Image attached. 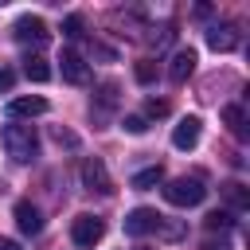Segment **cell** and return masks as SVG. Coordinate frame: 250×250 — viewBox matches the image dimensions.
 Masks as SVG:
<instances>
[{"label": "cell", "instance_id": "cell-1", "mask_svg": "<svg viewBox=\"0 0 250 250\" xmlns=\"http://www.w3.org/2000/svg\"><path fill=\"white\" fill-rule=\"evenodd\" d=\"M0 141H4V148H8V156H12L16 164L35 160V152H39V137H35L31 125H16V121H12V125H4Z\"/></svg>", "mask_w": 250, "mask_h": 250}, {"label": "cell", "instance_id": "cell-2", "mask_svg": "<svg viewBox=\"0 0 250 250\" xmlns=\"http://www.w3.org/2000/svg\"><path fill=\"white\" fill-rule=\"evenodd\" d=\"M203 195H207V188H203L199 180H188V176L164 184V199H168L172 207H195V203H203Z\"/></svg>", "mask_w": 250, "mask_h": 250}, {"label": "cell", "instance_id": "cell-3", "mask_svg": "<svg viewBox=\"0 0 250 250\" xmlns=\"http://www.w3.org/2000/svg\"><path fill=\"white\" fill-rule=\"evenodd\" d=\"M102 234H105V223L98 219V215H78L74 223H70V238H74V246H98L102 242Z\"/></svg>", "mask_w": 250, "mask_h": 250}, {"label": "cell", "instance_id": "cell-4", "mask_svg": "<svg viewBox=\"0 0 250 250\" xmlns=\"http://www.w3.org/2000/svg\"><path fill=\"white\" fill-rule=\"evenodd\" d=\"M82 188L86 191H98V195H109L113 191V180H109V172H105V164L98 156H86L82 160Z\"/></svg>", "mask_w": 250, "mask_h": 250}, {"label": "cell", "instance_id": "cell-5", "mask_svg": "<svg viewBox=\"0 0 250 250\" xmlns=\"http://www.w3.org/2000/svg\"><path fill=\"white\" fill-rule=\"evenodd\" d=\"M12 35H16L20 43H31V47H43V43L51 39V31H47V23H43L39 16H20L16 27H12Z\"/></svg>", "mask_w": 250, "mask_h": 250}, {"label": "cell", "instance_id": "cell-6", "mask_svg": "<svg viewBox=\"0 0 250 250\" xmlns=\"http://www.w3.org/2000/svg\"><path fill=\"white\" fill-rule=\"evenodd\" d=\"M160 219H164V215H156L152 207H137V211L125 215V234L141 238V234H148V230H160Z\"/></svg>", "mask_w": 250, "mask_h": 250}, {"label": "cell", "instance_id": "cell-7", "mask_svg": "<svg viewBox=\"0 0 250 250\" xmlns=\"http://www.w3.org/2000/svg\"><path fill=\"white\" fill-rule=\"evenodd\" d=\"M59 70H62V78H66V82H74V86L90 82V66L82 62V55H78V51H62V55H59Z\"/></svg>", "mask_w": 250, "mask_h": 250}, {"label": "cell", "instance_id": "cell-8", "mask_svg": "<svg viewBox=\"0 0 250 250\" xmlns=\"http://www.w3.org/2000/svg\"><path fill=\"white\" fill-rule=\"evenodd\" d=\"M199 133H203V121H199V117H184V121L172 129V145L188 152V148H195V145H199Z\"/></svg>", "mask_w": 250, "mask_h": 250}, {"label": "cell", "instance_id": "cell-9", "mask_svg": "<svg viewBox=\"0 0 250 250\" xmlns=\"http://www.w3.org/2000/svg\"><path fill=\"white\" fill-rule=\"evenodd\" d=\"M207 47L211 51H234L238 47V27L234 23H215L207 31Z\"/></svg>", "mask_w": 250, "mask_h": 250}, {"label": "cell", "instance_id": "cell-10", "mask_svg": "<svg viewBox=\"0 0 250 250\" xmlns=\"http://www.w3.org/2000/svg\"><path fill=\"white\" fill-rule=\"evenodd\" d=\"M195 62H199V59H195L191 47L176 51V55H172V66H168V78H172V82H188V78L195 74Z\"/></svg>", "mask_w": 250, "mask_h": 250}, {"label": "cell", "instance_id": "cell-11", "mask_svg": "<svg viewBox=\"0 0 250 250\" xmlns=\"http://www.w3.org/2000/svg\"><path fill=\"white\" fill-rule=\"evenodd\" d=\"M16 227H20L23 234H39V230H43V215H39V207L27 203V199H20V203H16Z\"/></svg>", "mask_w": 250, "mask_h": 250}, {"label": "cell", "instance_id": "cell-12", "mask_svg": "<svg viewBox=\"0 0 250 250\" xmlns=\"http://www.w3.org/2000/svg\"><path fill=\"white\" fill-rule=\"evenodd\" d=\"M39 113H47L43 98H12L8 102V117H39Z\"/></svg>", "mask_w": 250, "mask_h": 250}, {"label": "cell", "instance_id": "cell-13", "mask_svg": "<svg viewBox=\"0 0 250 250\" xmlns=\"http://www.w3.org/2000/svg\"><path fill=\"white\" fill-rule=\"evenodd\" d=\"M223 121H227V129H230L238 141L246 137V109H242V105H227V109H223Z\"/></svg>", "mask_w": 250, "mask_h": 250}, {"label": "cell", "instance_id": "cell-14", "mask_svg": "<svg viewBox=\"0 0 250 250\" xmlns=\"http://www.w3.org/2000/svg\"><path fill=\"white\" fill-rule=\"evenodd\" d=\"M223 195H227V203L234 207V211H246L250 207V191L238 184V180H230V184H223Z\"/></svg>", "mask_w": 250, "mask_h": 250}, {"label": "cell", "instance_id": "cell-15", "mask_svg": "<svg viewBox=\"0 0 250 250\" xmlns=\"http://www.w3.org/2000/svg\"><path fill=\"white\" fill-rule=\"evenodd\" d=\"M23 74H27L31 82H47V78H51V66H47V59L27 55V59H23Z\"/></svg>", "mask_w": 250, "mask_h": 250}, {"label": "cell", "instance_id": "cell-16", "mask_svg": "<svg viewBox=\"0 0 250 250\" xmlns=\"http://www.w3.org/2000/svg\"><path fill=\"white\" fill-rule=\"evenodd\" d=\"M156 184H164V168H160V164L133 176V188H137V191H148V188H156Z\"/></svg>", "mask_w": 250, "mask_h": 250}, {"label": "cell", "instance_id": "cell-17", "mask_svg": "<svg viewBox=\"0 0 250 250\" xmlns=\"http://www.w3.org/2000/svg\"><path fill=\"white\" fill-rule=\"evenodd\" d=\"M203 227H207V230H230L234 219H230V211H211V215L203 219Z\"/></svg>", "mask_w": 250, "mask_h": 250}, {"label": "cell", "instance_id": "cell-18", "mask_svg": "<svg viewBox=\"0 0 250 250\" xmlns=\"http://www.w3.org/2000/svg\"><path fill=\"white\" fill-rule=\"evenodd\" d=\"M121 129H125V133H133V137H141V133H145V129H148V121H145V117H137V113H133V117H125V121H121Z\"/></svg>", "mask_w": 250, "mask_h": 250}, {"label": "cell", "instance_id": "cell-19", "mask_svg": "<svg viewBox=\"0 0 250 250\" xmlns=\"http://www.w3.org/2000/svg\"><path fill=\"white\" fill-rule=\"evenodd\" d=\"M62 35L78 39V35H82V16H66V20H62Z\"/></svg>", "mask_w": 250, "mask_h": 250}, {"label": "cell", "instance_id": "cell-20", "mask_svg": "<svg viewBox=\"0 0 250 250\" xmlns=\"http://www.w3.org/2000/svg\"><path fill=\"white\" fill-rule=\"evenodd\" d=\"M152 78H156V66H152L148 59H141V62H137V82H152Z\"/></svg>", "mask_w": 250, "mask_h": 250}, {"label": "cell", "instance_id": "cell-21", "mask_svg": "<svg viewBox=\"0 0 250 250\" xmlns=\"http://www.w3.org/2000/svg\"><path fill=\"white\" fill-rule=\"evenodd\" d=\"M145 109H148L152 117H164V113H168V102H160V98H148V105H145Z\"/></svg>", "mask_w": 250, "mask_h": 250}, {"label": "cell", "instance_id": "cell-22", "mask_svg": "<svg viewBox=\"0 0 250 250\" xmlns=\"http://www.w3.org/2000/svg\"><path fill=\"white\" fill-rule=\"evenodd\" d=\"M55 141H59V145H66V148H74V145H78V137H74V133H66V129H55Z\"/></svg>", "mask_w": 250, "mask_h": 250}, {"label": "cell", "instance_id": "cell-23", "mask_svg": "<svg viewBox=\"0 0 250 250\" xmlns=\"http://www.w3.org/2000/svg\"><path fill=\"white\" fill-rule=\"evenodd\" d=\"M12 86H16V74L8 66H0V90H12Z\"/></svg>", "mask_w": 250, "mask_h": 250}, {"label": "cell", "instance_id": "cell-24", "mask_svg": "<svg viewBox=\"0 0 250 250\" xmlns=\"http://www.w3.org/2000/svg\"><path fill=\"white\" fill-rule=\"evenodd\" d=\"M199 250H230V246H227V242H215V238H207Z\"/></svg>", "mask_w": 250, "mask_h": 250}, {"label": "cell", "instance_id": "cell-25", "mask_svg": "<svg viewBox=\"0 0 250 250\" xmlns=\"http://www.w3.org/2000/svg\"><path fill=\"white\" fill-rule=\"evenodd\" d=\"M0 250H20V242L16 238H0Z\"/></svg>", "mask_w": 250, "mask_h": 250}, {"label": "cell", "instance_id": "cell-26", "mask_svg": "<svg viewBox=\"0 0 250 250\" xmlns=\"http://www.w3.org/2000/svg\"><path fill=\"white\" fill-rule=\"evenodd\" d=\"M141 250H148V246H141Z\"/></svg>", "mask_w": 250, "mask_h": 250}]
</instances>
